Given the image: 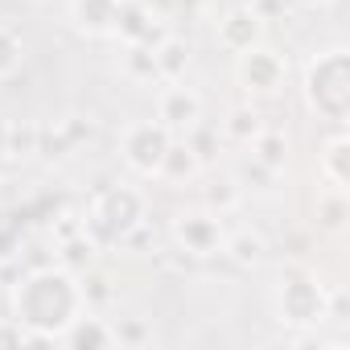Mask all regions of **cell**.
Listing matches in <instances>:
<instances>
[{"label": "cell", "mask_w": 350, "mask_h": 350, "mask_svg": "<svg viewBox=\"0 0 350 350\" xmlns=\"http://www.w3.org/2000/svg\"><path fill=\"white\" fill-rule=\"evenodd\" d=\"M9 313L46 338H62V329L83 313V297H79V276L62 264H46V268H25L9 293Z\"/></svg>", "instance_id": "6da1fadb"}, {"label": "cell", "mask_w": 350, "mask_h": 350, "mask_svg": "<svg viewBox=\"0 0 350 350\" xmlns=\"http://www.w3.org/2000/svg\"><path fill=\"white\" fill-rule=\"evenodd\" d=\"M301 95H305V107L317 120H325L334 128H346V120H350V54L342 46H329V50L313 54L305 62Z\"/></svg>", "instance_id": "7a4b0ae2"}, {"label": "cell", "mask_w": 350, "mask_h": 350, "mask_svg": "<svg viewBox=\"0 0 350 350\" xmlns=\"http://www.w3.org/2000/svg\"><path fill=\"white\" fill-rule=\"evenodd\" d=\"M144 215H148L144 194H140L136 186L116 182V186H103V190L87 202V211H83V231L95 239L99 252L124 247L128 235L144 227Z\"/></svg>", "instance_id": "3957f363"}, {"label": "cell", "mask_w": 350, "mask_h": 350, "mask_svg": "<svg viewBox=\"0 0 350 350\" xmlns=\"http://www.w3.org/2000/svg\"><path fill=\"white\" fill-rule=\"evenodd\" d=\"M276 321L288 329H317L325 325L329 309V288L309 272V268H284L276 280Z\"/></svg>", "instance_id": "277c9868"}, {"label": "cell", "mask_w": 350, "mask_h": 350, "mask_svg": "<svg viewBox=\"0 0 350 350\" xmlns=\"http://www.w3.org/2000/svg\"><path fill=\"white\" fill-rule=\"evenodd\" d=\"M169 144H173V132L161 120H136L120 136V157H124V165L136 173V178H157Z\"/></svg>", "instance_id": "5b68a950"}, {"label": "cell", "mask_w": 350, "mask_h": 350, "mask_svg": "<svg viewBox=\"0 0 350 350\" xmlns=\"http://www.w3.org/2000/svg\"><path fill=\"white\" fill-rule=\"evenodd\" d=\"M235 79H239V87H243L247 99H272V95L284 91L288 62H284L280 50H272V46L260 42V46H252V50L239 54V62H235Z\"/></svg>", "instance_id": "8992f818"}, {"label": "cell", "mask_w": 350, "mask_h": 350, "mask_svg": "<svg viewBox=\"0 0 350 350\" xmlns=\"http://www.w3.org/2000/svg\"><path fill=\"white\" fill-rule=\"evenodd\" d=\"M173 243H178L186 256H194V260L223 256V243H227L223 215H215L211 206H194V211L173 215Z\"/></svg>", "instance_id": "52a82bcc"}, {"label": "cell", "mask_w": 350, "mask_h": 350, "mask_svg": "<svg viewBox=\"0 0 350 350\" xmlns=\"http://www.w3.org/2000/svg\"><path fill=\"white\" fill-rule=\"evenodd\" d=\"M165 21L157 17V9L148 0H120L116 9V25H111V38L120 46H157L165 38Z\"/></svg>", "instance_id": "ba28073f"}, {"label": "cell", "mask_w": 350, "mask_h": 350, "mask_svg": "<svg viewBox=\"0 0 350 350\" xmlns=\"http://www.w3.org/2000/svg\"><path fill=\"white\" fill-rule=\"evenodd\" d=\"M157 120L173 136H182L186 128H194L202 120V95L194 87H182V83H165V91L157 99Z\"/></svg>", "instance_id": "9c48e42d"}, {"label": "cell", "mask_w": 350, "mask_h": 350, "mask_svg": "<svg viewBox=\"0 0 350 350\" xmlns=\"http://www.w3.org/2000/svg\"><path fill=\"white\" fill-rule=\"evenodd\" d=\"M215 42L227 50V54H243L252 46L264 42V21L252 13V5H235L219 17V29H215Z\"/></svg>", "instance_id": "30bf717a"}, {"label": "cell", "mask_w": 350, "mask_h": 350, "mask_svg": "<svg viewBox=\"0 0 350 350\" xmlns=\"http://www.w3.org/2000/svg\"><path fill=\"white\" fill-rule=\"evenodd\" d=\"M58 342L70 346V350H107V346H116V334H111V321H107V317L83 309V313L62 329Z\"/></svg>", "instance_id": "8fae6325"}, {"label": "cell", "mask_w": 350, "mask_h": 350, "mask_svg": "<svg viewBox=\"0 0 350 350\" xmlns=\"http://www.w3.org/2000/svg\"><path fill=\"white\" fill-rule=\"evenodd\" d=\"M317 173L325 186H338V190L350 186V136H346V128H334L325 136V144L317 152Z\"/></svg>", "instance_id": "7c38bea8"}, {"label": "cell", "mask_w": 350, "mask_h": 350, "mask_svg": "<svg viewBox=\"0 0 350 350\" xmlns=\"http://www.w3.org/2000/svg\"><path fill=\"white\" fill-rule=\"evenodd\" d=\"M152 62H157V83H186V70L194 62V50L186 38L178 33H165L152 46Z\"/></svg>", "instance_id": "4fadbf2b"}, {"label": "cell", "mask_w": 350, "mask_h": 350, "mask_svg": "<svg viewBox=\"0 0 350 350\" xmlns=\"http://www.w3.org/2000/svg\"><path fill=\"white\" fill-rule=\"evenodd\" d=\"M120 0H70V21L83 38H111Z\"/></svg>", "instance_id": "5bb4252c"}, {"label": "cell", "mask_w": 350, "mask_h": 350, "mask_svg": "<svg viewBox=\"0 0 350 350\" xmlns=\"http://www.w3.org/2000/svg\"><path fill=\"white\" fill-rule=\"evenodd\" d=\"M202 173V161L194 157V148L182 140V136H173V144L165 148V161H161V173L157 178L161 182H169V186H186V182H194Z\"/></svg>", "instance_id": "9a60e30c"}, {"label": "cell", "mask_w": 350, "mask_h": 350, "mask_svg": "<svg viewBox=\"0 0 350 350\" xmlns=\"http://www.w3.org/2000/svg\"><path fill=\"white\" fill-rule=\"evenodd\" d=\"M75 276H79V297H83V309L99 313V309H111V305H116V276H111L107 268L91 264V268H83V272H75Z\"/></svg>", "instance_id": "2e32d148"}, {"label": "cell", "mask_w": 350, "mask_h": 350, "mask_svg": "<svg viewBox=\"0 0 350 350\" xmlns=\"http://www.w3.org/2000/svg\"><path fill=\"white\" fill-rule=\"evenodd\" d=\"M264 128H268V124H264L260 107H256V103H239V107H231V111H227V120H223L219 136H223V140H231V144H243V148H247Z\"/></svg>", "instance_id": "e0dca14e"}, {"label": "cell", "mask_w": 350, "mask_h": 350, "mask_svg": "<svg viewBox=\"0 0 350 350\" xmlns=\"http://www.w3.org/2000/svg\"><path fill=\"white\" fill-rule=\"evenodd\" d=\"M346 219H350V198H346V190L321 186L317 198H313V223H317L321 231H342Z\"/></svg>", "instance_id": "ac0fdd59"}, {"label": "cell", "mask_w": 350, "mask_h": 350, "mask_svg": "<svg viewBox=\"0 0 350 350\" xmlns=\"http://www.w3.org/2000/svg\"><path fill=\"white\" fill-rule=\"evenodd\" d=\"M247 148H252L256 165H264L268 173H284V165H288V136L280 128H264Z\"/></svg>", "instance_id": "d6986e66"}, {"label": "cell", "mask_w": 350, "mask_h": 350, "mask_svg": "<svg viewBox=\"0 0 350 350\" xmlns=\"http://www.w3.org/2000/svg\"><path fill=\"white\" fill-rule=\"evenodd\" d=\"M223 256H231L239 268H256V264H264V256H268V243H264V235H256V231H227V243H223Z\"/></svg>", "instance_id": "ffe728a7"}, {"label": "cell", "mask_w": 350, "mask_h": 350, "mask_svg": "<svg viewBox=\"0 0 350 350\" xmlns=\"http://www.w3.org/2000/svg\"><path fill=\"white\" fill-rule=\"evenodd\" d=\"M54 260H58L62 268H70V272H83V268H91V264L99 260V247H95V239H91L87 231H79V235H66V239H58V247H54Z\"/></svg>", "instance_id": "44dd1931"}, {"label": "cell", "mask_w": 350, "mask_h": 350, "mask_svg": "<svg viewBox=\"0 0 350 350\" xmlns=\"http://www.w3.org/2000/svg\"><path fill=\"white\" fill-rule=\"evenodd\" d=\"M120 75L136 87L157 83V62H152V46H124L120 50Z\"/></svg>", "instance_id": "7402d4cb"}, {"label": "cell", "mask_w": 350, "mask_h": 350, "mask_svg": "<svg viewBox=\"0 0 350 350\" xmlns=\"http://www.w3.org/2000/svg\"><path fill=\"white\" fill-rule=\"evenodd\" d=\"M111 321V334H116V346L124 350H140V346H152V321L140 317V313H124V317H107Z\"/></svg>", "instance_id": "603a6c76"}, {"label": "cell", "mask_w": 350, "mask_h": 350, "mask_svg": "<svg viewBox=\"0 0 350 350\" xmlns=\"http://www.w3.org/2000/svg\"><path fill=\"white\" fill-rule=\"evenodd\" d=\"M239 202H243V182L235 173H215L206 186V206L215 215H231V211H239Z\"/></svg>", "instance_id": "cb8c5ba5"}, {"label": "cell", "mask_w": 350, "mask_h": 350, "mask_svg": "<svg viewBox=\"0 0 350 350\" xmlns=\"http://www.w3.org/2000/svg\"><path fill=\"white\" fill-rule=\"evenodd\" d=\"M38 132H42V124H33V120H13V124L5 128V157H13V161L38 157Z\"/></svg>", "instance_id": "d4e9b609"}, {"label": "cell", "mask_w": 350, "mask_h": 350, "mask_svg": "<svg viewBox=\"0 0 350 350\" xmlns=\"http://www.w3.org/2000/svg\"><path fill=\"white\" fill-rule=\"evenodd\" d=\"M182 140L194 148V157L202 161V169L219 161V144H223V136H219V128H211L206 120H198L194 128H186V132H182Z\"/></svg>", "instance_id": "484cf974"}, {"label": "cell", "mask_w": 350, "mask_h": 350, "mask_svg": "<svg viewBox=\"0 0 350 350\" xmlns=\"http://www.w3.org/2000/svg\"><path fill=\"white\" fill-rule=\"evenodd\" d=\"M58 128H62V136L70 140V148H75V152L99 136V128H95V120H91V116H62V120H58Z\"/></svg>", "instance_id": "4316f807"}, {"label": "cell", "mask_w": 350, "mask_h": 350, "mask_svg": "<svg viewBox=\"0 0 350 350\" xmlns=\"http://www.w3.org/2000/svg\"><path fill=\"white\" fill-rule=\"evenodd\" d=\"M17 66H21V38L9 25H0V83L13 79Z\"/></svg>", "instance_id": "83f0119b"}, {"label": "cell", "mask_w": 350, "mask_h": 350, "mask_svg": "<svg viewBox=\"0 0 350 350\" xmlns=\"http://www.w3.org/2000/svg\"><path fill=\"white\" fill-rule=\"evenodd\" d=\"M21 256V227L13 219H0V264H17Z\"/></svg>", "instance_id": "f1b7e54d"}, {"label": "cell", "mask_w": 350, "mask_h": 350, "mask_svg": "<svg viewBox=\"0 0 350 350\" xmlns=\"http://www.w3.org/2000/svg\"><path fill=\"white\" fill-rule=\"evenodd\" d=\"M25 346V325L9 313V317H0V350H17Z\"/></svg>", "instance_id": "f546056e"}, {"label": "cell", "mask_w": 350, "mask_h": 350, "mask_svg": "<svg viewBox=\"0 0 350 350\" xmlns=\"http://www.w3.org/2000/svg\"><path fill=\"white\" fill-rule=\"evenodd\" d=\"M252 13L268 25V21H280L288 13V0H252Z\"/></svg>", "instance_id": "4dcf8cb0"}, {"label": "cell", "mask_w": 350, "mask_h": 350, "mask_svg": "<svg viewBox=\"0 0 350 350\" xmlns=\"http://www.w3.org/2000/svg\"><path fill=\"white\" fill-rule=\"evenodd\" d=\"M202 5H206V0H173V9H178V13H186V17L202 13Z\"/></svg>", "instance_id": "1f68e13d"}, {"label": "cell", "mask_w": 350, "mask_h": 350, "mask_svg": "<svg viewBox=\"0 0 350 350\" xmlns=\"http://www.w3.org/2000/svg\"><path fill=\"white\" fill-rule=\"evenodd\" d=\"M288 5H297V9H325V5H334V0H288Z\"/></svg>", "instance_id": "d6a6232c"}, {"label": "cell", "mask_w": 350, "mask_h": 350, "mask_svg": "<svg viewBox=\"0 0 350 350\" xmlns=\"http://www.w3.org/2000/svg\"><path fill=\"white\" fill-rule=\"evenodd\" d=\"M0 198H5V178H0Z\"/></svg>", "instance_id": "836d02e7"}, {"label": "cell", "mask_w": 350, "mask_h": 350, "mask_svg": "<svg viewBox=\"0 0 350 350\" xmlns=\"http://www.w3.org/2000/svg\"><path fill=\"white\" fill-rule=\"evenodd\" d=\"M33 5H42V0H33Z\"/></svg>", "instance_id": "e575fe53"}]
</instances>
